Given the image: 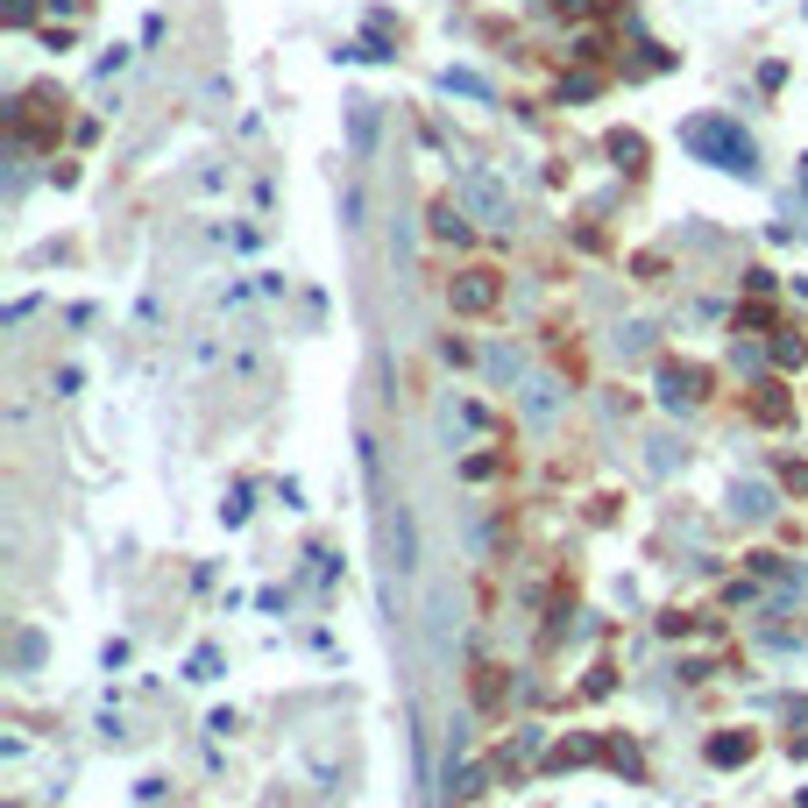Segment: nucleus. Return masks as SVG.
<instances>
[{
	"label": "nucleus",
	"instance_id": "3",
	"mask_svg": "<svg viewBox=\"0 0 808 808\" xmlns=\"http://www.w3.org/2000/svg\"><path fill=\"white\" fill-rule=\"evenodd\" d=\"M738 511H745V518H766V511H773V504H766V490H759V482H745V490H738Z\"/></svg>",
	"mask_w": 808,
	"mask_h": 808
},
{
	"label": "nucleus",
	"instance_id": "1",
	"mask_svg": "<svg viewBox=\"0 0 808 808\" xmlns=\"http://www.w3.org/2000/svg\"><path fill=\"white\" fill-rule=\"evenodd\" d=\"M461 206H468L482 227H504V220H511V192H504L490 171H468V178H461Z\"/></svg>",
	"mask_w": 808,
	"mask_h": 808
},
{
	"label": "nucleus",
	"instance_id": "2",
	"mask_svg": "<svg viewBox=\"0 0 808 808\" xmlns=\"http://www.w3.org/2000/svg\"><path fill=\"white\" fill-rule=\"evenodd\" d=\"M518 404H525V419H539V426H546V419L560 412V390H553L546 376H525V390H518Z\"/></svg>",
	"mask_w": 808,
	"mask_h": 808
}]
</instances>
